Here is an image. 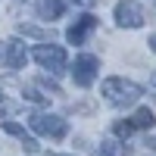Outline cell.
<instances>
[{"instance_id": "11", "label": "cell", "mask_w": 156, "mask_h": 156, "mask_svg": "<svg viewBox=\"0 0 156 156\" xmlns=\"http://www.w3.org/2000/svg\"><path fill=\"white\" fill-rule=\"evenodd\" d=\"M19 31H22V34H28V37H37V41H47V31H44V28H37V25H19Z\"/></svg>"}, {"instance_id": "7", "label": "cell", "mask_w": 156, "mask_h": 156, "mask_svg": "<svg viewBox=\"0 0 156 156\" xmlns=\"http://www.w3.org/2000/svg\"><path fill=\"white\" fill-rule=\"evenodd\" d=\"M25 44L19 41V37H12V41L3 44V62H6V69H22L25 66Z\"/></svg>"}, {"instance_id": "4", "label": "cell", "mask_w": 156, "mask_h": 156, "mask_svg": "<svg viewBox=\"0 0 156 156\" xmlns=\"http://www.w3.org/2000/svg\"><path fill=\"white\" fill-rule=\"evenodd\" d=\"M97 69H100V59L94 53H81L75 59V66H72V78H75V84L78 87H90L94 84V78H97Z\"/></svg>"}, {"instance_id": "12", "label": "cell", "mask_w": 156, "mask_h": 156, "mask_svg": "<svg viewBox=\"0 0 156 156\" xmlns=\"http://www.w3.org/2000/svg\"><path fill=\"white\" fill-rule=\"evenodd\" d=\"M9 112H19V103H12V100H6L0 94V115H9Z\"/></svg>"}, {"instance_id": "5", "label": "cell", "mask_w": 156, "mask_h": 156, "mask_svg": "<svg viewBox=\"0 0 156 156\" xmlns=\"http://www.w3.org/2000/svg\"><path fill=\"white\" fill-rule=\"evenodd\" d=\"M144 6L137 3V0H122V3H115V22L122 25V28H140L144 25Z\"/></svg>"}, {"instance_id": "1", "label": "cell", "mask_w": 156, "mask_h": 156, "mask_svg": "<svg viewBox=\"0 0 156 156\" xmlns=\"http://www.w3.org/2000/svg\"><path fill=\"white\" fill-rule=\"evenodd\" d=\"M100 94L106 97L112 106H131V103L144 94V87H140L137 81H128V78L112 75V78H106V81L100 84Z\"/></svg>"}, {"instance_id": "8", "label": "cell", "mask_w": 156, "mask_h": 156, "mask_svg": "<svg viewBox=\"0 0 156 156\" xmlns=\"http://www.w3.org/2000/svg\"><path fill=\"white\" fill-rule=\"evenodd\" d=\"M62 9H66L62 0H41V3H37V16L41 19H59Z\"/></svg>"}, {"instance_id": "13", "label": "cell", "mask_w": 156, "mask_h": 156, "mask_svg": "<svg viewBox=\"0 0 156 156\" xmlns=\"http://www.w3.org/2000/svg\"><path fill=\"white\" fill-rule=\"evenodd\" d=\"M3 131H6V134H16V137H25V128H22L19 122H9V119L3 122Z\"/></svg>"}, {"instance_id": "16", "label": "cell", "mask_w": 156, "mask_h": 156, "mask_svg": "<svg viewBox=\"0 0 156 156\" xmlns=\"http://www.w3.org/2000/svg\"><path fill=\"white\" fill-rule=\"evenodd\" d=\"M25 97H28L31 103H37V106H44V103H47V97L41 94V90H34V87H28V90H25Z\"/></svg>"}, {"instance_id": "6", "label": "cell", "mask_w": 156, "mask_h": 156, "mask_svg": "<svg viewBox=\"0 0 156 156\" xmlns=\"http://www.w3.org/2000/svg\"><path fill=\"white\" fill-rule=\"evenodd\" d=\"M97 28V16H90V12H84V16H78L72 25H69V31H66V37H69V44H84L87 41V34Z\"/></svg>"}, {"instance_id": "10", "label": "cell", "mask_w": 156, "mask_h": 156, "mask_svg": "<svg viewBox=\"0 0 156 156\" xmlns=\"http://www.w3.org/2000/svg\"><path fill=\"white\" fill-rule=\"evenodd\" d=\"M128 147L122 144V140H103L100 144V156H125Z\"/></svg>"}, {"instance_id": "3", "label": "cell", "mask_w": 156, "mask_h": 156, "mask_svg": "<svg viewBox=\"0 0 156 156\" xmlns=\"http://www.w3.org/2000/svg\"><path fill=\"white\" fill-rule=\"evenodd\" d=\"M31 56H34V62H41V66L50 69L53 75H59L62 69H66V50L56 47V44H37L31 50Z\"/></svg>"}, {"instance_id": "14", "label": "cell", "mask_w": 156, "mask_h": 156, "mask_svg": "<svg viewBox=\"0 0 156 156\" xmlns=\"http://www.w3.org/2000/svg\"><path fill=\"white\" fill-rule=\"evenodd\" d=\"M112 131L119 134V137H128V134L134 131V125H131V119H128V122H115V128H112Z\"/></svg>"}, {"instance_id": "19", "label": "cell", "mask_w": 156, "mask_h": 156, "mask_svg": "<svg viewBox=\"0 0 156 156\" xmlns=\"http://www.w3.org/2000/svg\"><path fill=\"white\" fill-rule=\"evenodd\" d=\"M0 56H3V44H0Z\"/></svg>"}, {"instance_id": "17", "label": "cell", "mask_w": 156, "mask_h": 156, "mask_svg": "<svg viewBox=\"0 0 156 156\" xmlns=\"http://www.w3.org/2000/svg\"><path fill=\"white\" fill-rule=\"evenodd\" d=\"M150 50H156V34H150Z\"/></svg>"}, {"instance_id": "18", "label": "cell", "mask_w": 156, "mask_h": 156, "mask_svg": "<svg viewBox=\"0 0 156 156\" xmlns=\"http://www.w3.org/2000/svg\"><path fill=\"white\" fill-rule=\"evenodd\" d=\"M72 3H90V0H72Z\"/></svg>"}, {"instance_id": "2", "label": "cell", "mask_w": 156, "mask_h": 156, "mask_svg": "<svg viewBox=\"0 0 156 156\" xmlns=\"http://www.w3.org/2000/svg\"><path fill=\"white\" fill-rule=\"evenodd\" d=\"M28 125H31V131L47 134V137H53V140H62L66 131H69L66 119H59V115H47V112H31L28 115Z\"/></svg>"}, {"instance_id": "15", "label": "cell", "mask_w": 156, "mask_h": 156, "mask_svg": "<svg viewBox=\"0 0 156 156\" xmlns=\"http://www.w3.org/2000/svg\"><path fill=\"white\" fill-rule=\"evenodd\" d=\"M19 140H22V150H25V153H37V150H41V147H37V140H34L31 134H25V137H19Z\"/></svg>"}, {"instance_id": "9", "label": "cell", "mask_w": 156, "mask_h": 156, "mask_svg": "<svg viewBox=\"0 0 156 156\" xmlns=\"http://www.w3.org/2000/svg\"><path fill=\"white\" fill-rule=\"evenodd\" d=\"M153 122H156V115H153V109H147V106H140V109L131 115V125H134V128H150Z\"/></svg>"}]
</instances>
